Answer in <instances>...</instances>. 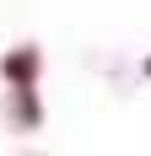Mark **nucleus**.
<instances>
[{
    "label": "nucleus",
    "mask_w": 151,
    "mask_h": 156,
    "mask_svg": "<svg viewBox=\"0 0 151 156\" xmlns=\"http://www.w3.org/2000/svg\"><path fill=\"white\" fill-rule=\"evenodd\" d=\"M32 70H38V54H32V48H22L16 59H6V76L22 86V97H32Z\"/></svg>",
    "instance_id": "f257e3e1"
}]
</instances>
